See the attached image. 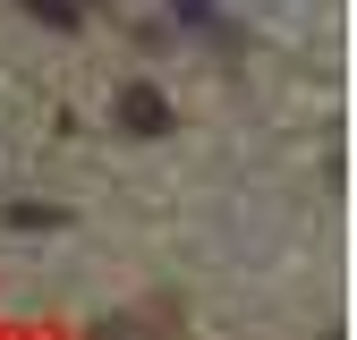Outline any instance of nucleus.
I'll list each match as a JSON object with an SVG mask.
<instances>
[{"label":"nucleus","mask_w":357,"mask_h":340,"mask_svg":"<svg viewBox=\"0 0 357 340\" xmlns=\"http://www.w3.org/2000/svg\"><path fill=\"white\" fill-rule=\"evenodd\" d=\"M26 9H34L43 26H77V17H85V9H77V0H26Z\"/></svg>","instance_id":"nucleus-3"},{"label":"nucleus","mask_w":357,"mask_h":340,"mask_svg":"<svg viewBox=\"0 0 357 340\" xmlns=\"http://www.w3.org/2000/svg\"><path fill=\"white\" fill-rule=\"evenodd\" d=\"M119 128L128 137H170V102L153 85H119Z\"/></svg>","instance_id":"nucleus-1"},{"label":"nucleus","mask_w":357,"mask_h":340,"mask_svg":"<svg viewBox=\"0 0 357 340\" xmlns=\"http://www.w3.org/2000/svg\"><path fill=\"white\" fill-rule=\"evenodd\" d=\"M94 340H178V332H170V307H145V315H111V323H94Z\"/></svg>","instance_id":"nucleus-2"}]
</instances>
